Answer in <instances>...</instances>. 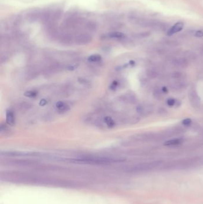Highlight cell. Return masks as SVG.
Instances as JSON below:
<instances>
[{"label":"cell","instance_id":"e0dca14e","mask_svg":"<svg viewBox=\"0 0 203 204\" xmlns=\"http://www.w3.org/2000/svg\"><path fill=\"white\" fill-rule=\"evenodd\" d=\"M195 36L196 37H198V38H201L203 37V31L202 30H197V31L195 32Z\"/></svg>","mask_w":203,"mask_h":204},{"label":"cell","instance_id":"ac0fdd59","mask_svg":"<svg viewBox=\"0 0 203 204\" xmlns=\"http://www.w3.org/2000/svg\"><path fill=\"white\" fill-rule=\"evenodd\" d=\"M154 96H156V98L160 99V97H161V92L159 90H156L154 91Z\"/></svg>","mask_w":203,"mask_h":204},{"label":"cell","instance_id":"d6986e66","mask_svg":"<svg viewBox=\"0 0 203 204\" xmlns=\"http://www.w3.org/2000/svg\"><path fill=\"white\" fill-rule=\"evenodd\" d=\"M47 103V101L45 100H42L40 101V105L41 106H44Z\"/></svg>","mask_w":203,"mask_h":204},{"label":"cell","instance_id":"3957f363","mask_svg":"<svg viewBox=\"0 0 203 204\" xmlns=\"http://www.w3.org/2000/svg\"><path fill=\"white\" fill-rule=\"evenodd\" d=\"M184 28V23L179 22L176 23L173 26H171L170 29L168 30L167 35L171 36L177 32H180Z\"/></svg>","mask_w":203,"mask_h":204},{"label":"cell","instance_id":"30bf717a","mask_svg":"<svg viewBox=\"0 0 203 204\" xmlns=\"http://www.w3.org/2000/svg\"><path fill=\"white\" fill-rule=\"evenodd\" d=\"M101 60V56L98 54L91 55L88 58V60L90 62H94V63H97V62H100Z\"/></svg>","mask_w":203,"mask_h":204},{"label":"cell","instance_id":"5b68a950","mask_svg":"<svg viewBox=\"0 0 203 204\" xmlns=\"http://www.w3.org/2000/svg\"><path fill=\"white\" fill-rule=\"evenodd\" d=\"M6 121L9 125H14L15 124L14 114L11 110H7L6 112Z\"/></svg>","mask_w":203,"mask_h":204},{"label":"cell","instance_id":"9c48e42d","mask_svg":"<svg viewBox=\"0 0 203 204\" xmlns=\"http://www.w3.org/2000/svg\"><path fill=\"white\" fill-rule=\"evenodd\" d=\"M105 123L109 128H113L115 125V122L114 120L110 116H106L104 119Z\"/></svg>","mask_w":203,"mask_h":204},{"label":"cell","instance_id":"7a4b0ae2","mask_svg":"<svg viewBox=\"0 0 203 204\" xmlns=\"http://www.w3.org/2000/svg\"><path fill=\"white\" fill-rule=\"evenodd\" d=\"M150 28L156 31H165L167 28L166 23L157 20H151Z\"/></svg>","mask_w":203,"mask_h":204},{"label":"cell","instance_id":"277c9868","mask_svg":"<svg viewBox=\"0 0 203 204\" xmlns=\"http://www.w3.org/2000/svg\"><path fill=\"white\" fill-rule=\"evenodd\" d=\"M125 35L120 32H113L104 35L105 39H123Z\"/></svg>","mask_w":203,"mask_h":204},{"label":"cell","instance_id":"7c38bea8","mask_svg":"<svg viewBox=\"0 0 203 204\" xmlns=\"http://www.w3.org/2000/svg\"><path fill=\"white\" fill-rule=\"evenodd\" d=\"M147 75L150 78H155L157 76V73L153 70H148L147 72Z\"/></svg>","mask_w":203,"mask_h":204},{"label":"cell","instance_id":"9a60e30c","mask_svg":"<svg viewBox=\"0 0 203 204\" xmlns=\"http://www.w3.org/2000/svg\"><path fill=\"white\" fill-rule=\"evenodd\" d=\"M191 122H192V121L191 119L187 118V119H185L184 120L182 121V124H183L184 125L187 126V125H189L191 124Z\"/></svg>","mask_w":203,"mask_h":204},{"label":"cell","instance_id":"ffe728a7","mask_svg":"<svg viewBox=\"0 0 203 204\" xmlns=\"http://www.w3.org/2000/svg\"><path fill=\"white\" fill-rule=\"evenodd\" d=\"M161 91H162V92H163V93H167V91H168V90H167V88H166V87H164L162 88Z\"/></svg>","mask_w":203,"mask_h":204},{"label":"cell","instance_id":"ba28073f","mask_svg":"<svg viewBox=\"0 0 203 204\" xmlns=\"http://www.w3.org/2000/svg\"><path fill=\"white\" fill-rule=\"evenodd\" d=\"M56 108L60 110L62 112H65L69 108V106L67 105V103H64L63 101H58L56 105Z\"/></svg>","mask_w":203,"mask_h":204},{"label":"cell","instance_id":"8992f818","mask_svg":"<svg viewBox=\"0 0 203 204\" xmlns=\"http://www.w3.org/2000/svg\"><path fill=\"white\" fill-rule=\"evenodd\" d=\"M174 65L178 68H185L188 66V62L185 59H177L174 61Z\"/></svg>","mask_w":203,"mask_h":204},{"label":"cell","instance_id":"5bb4252c","mask_svg":"<svg viewBox=\"0 0 203 204\" xmlns=\"http://www.w3.org/2000/svg\"><path fill=\"white\" fill-rule=\"evenodd\" d=\"M182 76V73L180 72H175L172 75V77L175 79H179V78H181Z\"/></svg>","mask_w":203,"mask_h":204},{"label":"cell","instance_id":"4fadbf2b","mask_svg":"<svg viewBox=\"0 0 203 204\" xmlns=\"http://www.w3.org/2000/svg\"><path fill=\"white\" fill-rule=\"evenodd\" d=\"M167 103L170 106H173L176 104V100L174 99H169L167 101Z\"/></svg>","mask_w":203,"mask_h":204},{"label":"cell","instance_id":"2e32d148","mask_svg":"<svg viewBox=\"0 0 203 204\" xmlns=\"http://www.w3.org/2000/svg\"><path fill=\"white\" fill-rule=\"evenodd\" d=\"M150 32H143V33H141L139 36V37L141 38H145V37H149L150 35Z\"/></svg>","mask_w":203,"mask_h":204},{"label":"cell","instance_id":"6da1fadb","mask_svg":"<svg viewBox=\"0 0 203 204\" xmlns=\"http://www.w3.org/2000/svg\"><path fill=\"white\" fill-rule=\"evenodd\" d=\"M74 162L82 163V164H107L115 162L123 161L124 159L119 158H111L107 157H99V156H86L80 159H74Z\"/></svg>","mask_w":203,"mask_h":204},{"label":"cell","instance_id":"52a82bcc","mask_svg":"<svg viewBox=\"0 0 203 204\" xmlns=\"http://www.w3.org/2000/svg\"><path fill=\"white\" fill-rule=\"evenodd\" d=\"M182 143V140L180 139H175L167 140L165 143V145L167 146H174L180 145Z\"/></svg>","mask_w":203,"mask_h":204},{"label":"cell","instance_id":"8fae6325","mask_svg":"<svg viewBox=\"0 0 203 204\" xmlns=\"http://www.w3.org/2000/svg\"><path fill=\"white\" fill-rule=\"evenodd\" d=\"M37 95L36 91H28L25 93L24 96L27 97H30V98H33L35 97Z\"/></svg>","mask_w":203,"mask_h":204}]
</instances>
